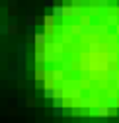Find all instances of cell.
<instances>
[{
	"instance_id": "7a4b0ae2",
	"label": "cell",
	"mask_w": 119,
	"mask_h": 123,
	"mask_svg": "<svg viewBox=\"0 0 119 123\" xmlns=\"http://www.w3.org/2000/svg\"><path fill=\"white\" fill-rule=\"evenodd\" d=\"M47 37H49V35H47L45 31H37V33L33 35V41H35V45H37V47H43V45L49 41Z\"/></svg>"
},
{
	"instance_id": "5bb4252c",
	"label": "cell",
	"mask_w": 119,
	"mask_h": 123,
	"mask_svg": "<svg viewBox=\"0 0 119 123\" xmlns=\"http://www.w3.org/2000/svg\"><path fill=\"white\" fill-rule=\"evenodd\" d=\"M78 100H80V102H78L80 107H90V105H92V100H90V98H82V96H80Z\"/></svg>"
},
{
	"instance_id": "52a82bcc",
	"label": "cell",
	"mask_w": 119,
	"mask_h": 123,
	"mask_svg": "<svg viewBox=\"0 0 119 123\" xmlns=\"http://www.w3.org/2000/svg\"><path fill=\"white\" fill-rule=\"evenodd\" d=\"M106 105L109 107V110H117L119 107V98L117 96H107L106 98Z\"/></svg>"
},
{
	"instance_id": "ffe728a7",
	"label": "cell",
	"mask_w": 119,
	"mask_h": 123,
	"mask_svg": "<svg viewBox=\"0 0 119 123\" xmlns=\"http://www.w3.org/2000/svg\"><path fill=\"white\" fill-rule=\"evenodd\" d=\"M115 33H117V35H119V24H117V25H115Z\"/></svg>"
},
{
	"instance_id": "2e32d148",
	"label": "cell",
	"mask_w": 119,
	"mask_h": 123,
	"mask_svg": "<svg viewBox=\"0 0 119 123\" xmlns=\"http://www.w3.org/2000/svg\"><path fill=\"white\" fill-rule=\"evenodd\" d=\"M63 113H65V107H55V115L57 117H61Z\"/></svg>"
},
{
	"instance_id": "ac0fdd59",
	"label": "cell",
	"mask_w": 119,
	"mask_h": 123,
	"mask_svg": "<svg viewBox=\"0 0 119 123\" xmlns=\"http://www.w3.org/2000/svg\"><path fill=\"white\" fill-rule=\"evenodd\" d=\"M0 33H8V27L6 25H0Z\"/></svg>"
},
{
	"instance_id": "8992f818",
	"label": "cell",
	"mask_w": 119,
	"mask_h": 123,
	"mask_svg": "<svg viewBox=\"0 0 119 123\" xmlns=\"http://www.w3.org/2000/svg\"><path fill=\"white\" fill-rule=\"evenodd\" d=\"M68 31H70L72 37H80L82 35V25L80 24H70L68 25Z\"/></svg>"
},
{
	"instance_id": "9c48e42d",
	"label": "cell",
	"mask_w": 119,
	"mask_h": 123,
	"mask_svg": "<svg viewBox=\"0 0 119 123\" xmlns=\"http://www.w3.org/2000/svg\"><path fill=\"white\" fill-rule=\"evenodd\" d=\"M53 16L59 20V18H65V6H55L53 4Z\"/></svg>"
},
{
	"instance_id": "8fae6325",
	"label": "cell",
	"mask_w": 119,
	"mask_h": 123,
	"mask_svg": "<svg viewBox=\"0 0 119 123\" xmlns=\"http://www.w3.org/2000/svg\"><path fill=\"white\" fill-rule=\"evenodd\" d=\"M106 24H107V25H117V24H119L117 14H107V16H106Z\"/></svg>"
},
{
	"instance_id": "30bf717a",
	"label": "cell",
	"mask_w": 119,
	"mask_h": 123,
	"mask_svg": "<svg viewBox=\"0 0 119 123\" xmlns=\"http://www.w3.org/2000/svg\"><path fill=\"white\" fill-rule=\"evenodd\" d=\"M117 76H119V70L117 68H107V72H106V80H115L117 78Z\"/></svg>"
},
{
	"instance_id": "d6986e66",
	"label": "cell",
	"mask_w": 119,
	"mask_h": 123,
	"mask_svg": "<svg viewBox=\"0 0 119 123\" xmlns=\"http://www.w3.org/2000/svg\"><path fill=\"white\" fill-rule=\"evenodd\" d=\"M115 90L119 92V76H117V78H115Z\"/></svg>"
},
{
	"instance_id": "5b68a950",
	"label": "cell",
	"mask_w": 119,
	"mask_h": 123,
	"mask_svg": "<svg viewBox=\"0 0 119 123\" xmlns=\"http://www.w3.org/2000/svg\"><path fill=\"white\" fill-rule=\"evenodd\" d=\"M35 63H37V65H45V63H47L45 49H43V47H37V49H35Z\"/></svg>"
},
{
	"instance_id": "ba28073f",
	"label": "cell",
	"mask_w": 119,
	"mask_h": 123,
	"mask_svg": "<svg viewBox=\"0 0 119 123\" xmlns=\"http://www.w3.org/2000/svg\"><path fill=\"white\" fill-rule=\"evenodd\" d=\"M18 61H20V65H22V68H24V61H25V45H24V43L18 45Z\"/></svg>"
},
{
	"instance_id": "6da1fadb",
	"label": "cell",
	"mask_w": 119,
	"mask_h": 123,
	"mask_svg": "<svg viewBox=\"0 0 119 123\" xmlns=\"http://www.w3.org/2000/svg\"><path fill=\"white\" fill-rule=\"evenodd\" d=\"M49 80H51V82H63V80H65V70H63V68H55V70H51Z\"/></svg>"
},
{
	"instance_id": "7c38bea8",
	"label": "cell",
	"mask_w": 119,
	"mask_h": 123,
	"mask_svg": "<svg viewBox=\"0 0 119 123\" xmlns=\"http://www.w3.org/2000/svg\"><path fill=\"white\" fill-rule=\"evenodd\" d=\"M43 24H45V27H55L57 18L55 16H45V18H43Z\"/></svg>"
},
{
	"instance_id": "4fadbf2b",
	"label": "cell",
	"mask_w": 119,
	"mask_h": 123,
	"mask_svg": "<svg viewBox=\"0 0 119 123\" xmlns=\"http://www.w3.org/2000/svg\"><path fill=\"white\" fill-rule=\"evenodd\" d=\"M53 107H65V98L63 96H53Z\"/></svg>"
},
{
	"instance_id": "277c9868",
	"label": "cell",
	"mask_w": 119,
	"mask_h": 123,
	"mask_svg": "<svg viewBox=\"0 0 119 123\" xmlns=\"http://www.w3.org/2000/svg\"><path fill=\"white\" fill-rule=\"evenodd\" d=\"M115 110H109L107 105H98V110H96V115L98 117H103V119H107L111 113H113Z\"/></svg>"
},
{
	"instance_id": "e0dca14e",
	"label": "cell",
	"mask_w": 119,
	"mask_h": 123,
	"mask_svg": "<svg viewBox=\"0 0 119 123\" xmlns=\"http://www.w3.org/2000/svg\"><path fill=\"white\" fill-rule=\"evenodd\" d=\"M35 78H39V80H41V78H45V74H43L41 70H37V72H35Z\"/></svg>"
},
{
	"instance_id": "9a60e30c",
	"label": "cell",
	"mask_w": 119,
	"mask_h": 123,
	"mask_svg": "<svg viewBox=\"0 0 119 123\" xmlns=\"http://www.w3.org/2000/svg\"><path fill=\"white\" fill-rule=\"evenodd\" d=\"M107 6H109V0H98V8L100 10H107Z\"/></svg>"
},
{
	"instance_id": "3957f363",
	"label": "cell",
	"mask_w": 119,
	"mask_h": 123,
	"mask_svg": "<svg viewBox=\"0 0 119 123\" xmlns=\"http://www.w3.org/2000/svg\"><path fill=\"white\" fill-rule=\"evenodd\" d=\"M61 65H63V70H65V72H70V70L74 68V61L70 59V55H65V57L61 59Z\"/></svg>"
}]
</instances>
